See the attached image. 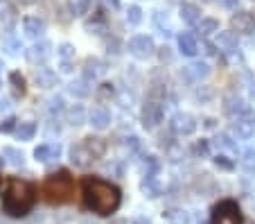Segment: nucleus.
Wrapping results in <instances>:
<instances>
[{
	"mask_svg": "<svg viewBox=\"0 0 255 224\" xmlns=\"http://www.w3.org/2000/svg\"><path fill=\"white\" fill-rule=\"evenodd\" d=\"M41 195L48 204L61 206V204H70L75 200V179L70 177L68 170H59L54 175H50L48 179L41 186Z\"/></svg>",
	"mask_w": 255,
	"mask_h": 224,
	"instance_id": "3",
	"label": "nucleus"
},
{
	"mask_svg": "<svg viewBox=\"0 0 255 224\" xmlns=\"http://www.w3.org/2000/svg\"><path fill=\"white\" fill-rule=\"evenodd\" d=\"M167 45H165V48H160V61H172V54L167 52Z\"/></svg>",
	"mask_w": 255,
	"mask_h": 224,
	"instance_id": "49",
	"label": "nucleus"
},
{
	"mask_svg": "<svg viewBox=\"0 0 255 224\" xmlns=\"http://www.w3.org/2000/svg\"><path fill=\"white\" fill-rule=\"evenodd\" d=\"M0 184H2V179H0Z\"/></svg>",
	"mask_w": 255,
	"mask_h": 224,
	"instance_id": "56",
	"label": "nucleus"
},
{
	"mask_svg": "<svg viewBox=\"0 0 255 224\" xmlns=\"http://www.w3.org/2000/svg\"><path fill=\"white\" fill-rule=\"evenodd\" d=\"M104 73H106V63L102 61V59H97V57H88L86 59V63H84V79L95 82V79L102 77Z\"/></svg>",
	"mask_w": 255,
	"mask_h": 224,
	"instance_id": "21",
	"label": "nucleus"
},
{
	"mask_svg": "<svg viewBox=\"0 0 255 224\" xmlns=\"http://www.w3.org/2000/svg\"><path fill=\"white\" fill-rule=\"evenodd\" d=\"M50 111H52V113L63 111V100L61 98H52V100H50Z\"/></svg>",
	"mask_w": 255,
	"mask_h": 224,
	"instance_id": "44",
	"label": "nucleus"
},
{
	"mask_svg": "<svg viewBox=\"0 0 255 224\" xmlns=\"http://www.w3.org/2000/svg\"><path fill=\"white\" fill-rule=\"evenodd\" d=\"M237 43H240V36H237L233 29H224V32L219 29V32H217V39H215L217 50H222V52H235Z\"/></svg>",
	"mask_w": 255,
	"mask_h": 224,
	"instance_id": "16",
	"label": "nucleus"
},
{
	"mask_svg": "<svg viewBox=\"0 0 255 224\" xmlns=\"http://www.w3.org/2000/svg\"><path fill=\"white\" fill-rule=\"evenodd\" d=\"M140 190L144 193V197L158 200V197L163 195V184H160L158 175H144L142 181H140Z\"/></svg>",
	"mask_w": 255,
	"mask_h": 224,
	"instance_id": "17",
	"label": "nucleus"
},
{
	"mask_svg": "<svg viewBox=\"0 0 255 224\" xmlns=\"http://www.w3.org/2000/svg\"><path fill=\"white\" fill-rule=\"evenodd\" d=\"M34 82H36L39 88H54L57 82H59V77L52 68H48V66H39V68H34Z\"/></svg>",
	"mask_w": 255,
	"mask_h": 224,
	"instance_id": "18",
	"label": "nucleus"
},
{
	"mask_svg": "<svg viewBox=\"0 0 255 224\" xmlns=\"http://www.w3.org/2000/svg\"><path fill=\"white\" fill-rule=\"evenodd\" d=\"M244 159L249 163H255V147H249V150L244 152Z\"/></svg>",
	"mask_w": 255,
	"mask_h": 224,
	"instance_id": "48",
	"label": "nucleus"
},
{
	"mask_svg": "<svg viewBox=\"0 0 255 224\" xmlns=\"http://www.w3.org/2000/svg\"><path fill=\"white\" fill-rule=\"evenodd\" d=\"M68 93H70L72 98H88L93 93V82H88V79H75V82L68 84Z\"/></svg>",
	"mask_w": 255,
	"mask_h": 224,
	"instance_id": "24",
	"label": "nucleus"
},
{
	"mask_svg": "<svg viewBox=\"0 0 255 224\" xmlns=\"http://www.w3.org/2000/svg\"><path fill=\"white\" fill-rule=\"evenodd\" d=\"M16 125H18V120H16L14 116L5 118V120L0 122V134H9V132H16Z\"/></svg>",
	"mask_w": 255,
	"mask_h": 224,
	"instance_id": "41",
	"label": "nucleus"
},
{
	"mask_svg": "<svg viewBox=\"0 0 255 224\" xmlns=\"http://www.w3.org/2000/svg\"><path fill=\"white\" fill-rule=\"evenodd\" d=\"M36 204V186L32 181L11 177L7 179L5 193H2V213L9 218H25Z\"/></svg>",
	"mask_w": 255,
	"mask_h": 224,
	"instance_id": "2",
	"label": "nucleus"
},
{
	"mask_svg": "<svg viewBox=\"0 0 255 224\" xmlns=\"http://www.w3.org/2000/svg\"><path fill=\"white\" fill-rule=\"evenodd\" d=\"M66 116H68V122H70L72 127H79V125H84V122H88V113L82 104H72V107L66 111Z\"/></svg>",
	"mask_w": 255,
	"mask_h": 224,
	"instance_id": "29",
	"label": "nucleus"
},
{
	"mask_svg": "<svg viewBox=\"0 0 255 224\" xmlns=\"http://www.w3.org/2000/svg\"><path fill=\"white\" fill-rule=\"evenodd\" d=\"M127 50H129V54L135 59H149L151 54L156 52V43H154V39L147 34H135L129 39Z\"/></svg>",
	"mask_w": 255,
	"mask_h": 224,
	"instance_id": "7",
	"label": "nucleus"
},
{
	"mask_svg": "<svg viewBox=\"0 0 255 224\" xmlns=\"http://www.w3.org/2000/svg\"><path fill=\"white\" fill-rule=\"evenodd\" d=\"M0 23H2V27L7 29V32H11L16 25V11L14 7H5V9L0 11Z\"/></svg>",
	"mask_w": 255,
	"mask_h": 224,
	"instance_id": "35",
	"label": "nucleus"
},
{
	"mask_svg": "<svg viewBox=\"0 0 255 224\" xmlns=\"http://www.w3.org/2000/svg\"><path fill=\"white\" fill-rule=\"evenodd\" d=\"M219 32V20L217 18H201V23L197 25V34L199 36H210V34H217Z\"/></svg>",
	"mask_w": 255,
	"mask_h": 224,
	"instance_id": "32",
	"label": "nucleus"
},
{
	"mask_svg": "<svg viewBox=\"0 0 255 224\" xmlns=\"http://www.w3.org/2000/svg\"><path fill=\"white\" fill-rule=\"evenodd\" d=\"M2 159H7V163L9 166H14V168H23V163H25V154L18 150V147H11V145H7V147H2Z\"/></svg>",
	"mask_w": 255,
	"mask_h": 224,
	"instance_id": "28",
	"label": "nucleus"
},
{
	"mask_svg": "<svg viewBox=\"0 0 255 224\" xmlns=\"http://www.w3.org/2000/svg\"><path fill=\"white\" fill-rule=\"evenodd\" d=\"M131 224H151V220H147V218H135V220H131Z\"/></svg>",
	"mask_w": 255,
	"mask_h": 224,
	"instance_id": "51",
	"label": "nucleus"
},
{
	"mask_svg": "<svg viewBox=\"0 0 255 224\" xmlns=\"http://www.w3.org/2000/svg\"><path fill=\"white\" fill-rule=\"evenodd\" d=\"M82 195L86 209L97 215H113L120 209L122 202L120 188L111 181L100 179V177H86L82 181Z\"/></svg>",
	"mask_w": 255,
	"mask_h": 224,
	"instance_id": "1",
	"label": "nucleus"
},
{
	"mask_svg": "<svg viewBox=\"0 0 255 224\" xmlns=\"http://www.w3.org/2000/svg\"><path fill=\"white\" fill-rule=\"evenodd\" d=\"M240 181H242V186H244V190H255V166L246 168Z\"/></svg>",
	"mask_w": 255,
	"mask_h": 224,
	"instance_id": "40",
	"label": "nucleus"
},
{
	"mask_svg": "<svg viewBox=\"0 0 255 224\" xmlns=\"http://www.w3.org/2000/svg\"><path fill=\"white\" fill-rule=\"evenodd\" d=\"M36 129H39V127H36V122L34 120H23V122H18V125H16V138H18V141H32L34 138V134H36Z\"/></svg>",
	"mask_w": 255,
	"mask_h": 224,
	"instance_id": "27",
	"label": "nucleus"
},
{
	"mask_svg": "<svg viewBox=\"0 0 255 224\" xmlns=\"http://www.w3.org/2000/svg\"><path fill=\"white\" fill-rule=\"evenodd\" d=\"M59 156H61V145L59 143H41L39 147H34V159L39 163L57 161Z\"/></svg>",
	"mask_w": 255,
	"mask_h": 224,
	"instance_id": "12",
	"label": "nucleus"
},
{
	"mask_svg": "<svg viewBox=\"0 0 255 224\" xmlns=\"http://www.w3.org/2000/svg\"><path fill=\"white\" fill-rule=\"evenodd\" d=\"M5 163H7V161H5V159H2V154H0V166H5Z\"/></svg>",
	"mask_w": 255,
	"mask_h": 224,
	"instance_id": "54",
	"label": "nucleus"
},
{
	"mask_svg": "<svg viewBox=\"0 0 255 224\" xmlns=\"http://www.w3.org/2000/svg\"><path fill=\"white\" fill-rule=\"evenodd\" d=\"M104 2L111 7V9H120V0H104Z\"/></svg>",
	"mask_w": 255,
	"mask_h": 224,
	"instance_id": "50",
	"label": "nucleus"
},
{
	"mask_svg": "<svg viewBox=\"0 0 255 224\" xmlns=\"http://www.w3.org/2000/svg\"><path fill=\"white\" fill-rule=\"evenodd\" d=\"M0 2H2V0H0Z\"/></svg>",
	"mask_w": 255,
	"mask_h": 224,
	"instance_id": "57",
	"label": "nucleus"
},
{
	"mask_svg": "<svg viewBox=\"0 0 255 224\" xmlns=\"http://www.w3.org/2000/svg\"><path fill=\"white\" fill-rule=\"evenodd\" d=\"M206 127H215V118H206Z\"/></svg>",
	"mask_w": 255,
	"mask_h": 224,
	"instance_id": "53",
	"label": "nucleus"
},
{
	"mask_svg": "<svg viewBox=\"0 0 255 224\" xmlns=\"http://www.w3.org/2000/svg\"><path fill=\"white\" fill-rule=\"evenodd\" d=\"M9 84H11V91H14L16 98H23L27 93V86H25V77L18 73V70H11L9 73Z\"/></svg>",
	"mask_w": 255,
	"mask_h": 224,
	"instance_id": "33",
	"label": "nucleus"
},
{
	"mask_svg": "<svg viewBox=\"0 0 255 224\" xmlns=\"http://www.w3.org/2000/svg\"><path fill=\"white\" fill-rule=\"evenodd\" d=\"M66 7H68V14H70L72 18H79V16L88 14V9H91V0H68Z\"/></svg>",
	"mask_w": 255,
	"mask_h": 224,
	"instance_id": "30",
	"label": "nucleus"
},
{
	"mask_svg": "<svg viewBox=\"0 0 255 224\" xmlns=\"http://www.w3.org/2000/svg\"><path fill=\"white\" fill-rule=\"evenodd\" d=\"M253 134H255V116L251 111L233 122L231 136L235 138V141H251V138H253Z\"/></svg>",
	"mask_w": 255,
	"mask_h": 224,
	"instance_id": "8",
	"label": "nucleus"
},
{
	"mask_svg": "<svg viewBox=\"0 0 255 224\" xmlns=\"http://www.w3.org/2000/svg\"><path fill=\"white\" fill-rule=\"evenodd\" d=\"M163 116H165V100L147 98V102L142 104V111H140V122H142L144 129H156L163 122Z\"/></svg>",
	"mask_w": 255,
	"mask_h": 224,
	"instance_id": "5",
	"label": "nucleus"
},
{
	"mask_svg": "<svg viewBox=\"0 0 255 224\" xmlns=\"http://www.w3.org/2000/svg\"><path fill=\"white\" fill-rule=\"evenodd\" d=\"M197 118L188 111H176L172 118H169V129H172L176 136H192L197 132Z\"/></svg>",
	"mask_w": 255,
	"mask_h": 224,
	"instance_id": "6",
	"label": "nucleus"
},
{
	"mask_svg": "<svg viewBox=\"0 0 255 224\" xmlns=\"http://www.w3.org/2000/svg\"><path fill=\"white\" fill-rule=\"evenodd\" d=\"M208 150H210V145H208L206 141H201V143H197V147H194V152H197L199 156H206L208 154Z\"/></svg>",
	"mask_w": 255,
	"mask_h": 224,
	"instance_id": "46",
	"label": "nucleus"
},
{
	"mask_svg": "<svg viewBox=\"0 0 255 224\" xmlns=\"http://www.w3.org/2000/svg\"><path fill=\"white\" fill-rule=\"evenodd\" d=\"M163 218L167 220L169 224H190V222H192V215H190L185 209H178V206H172V209H167L163 213Z\"/></svg>",
	"mask_w": 255,
	"mask_h": 224,
	"instance_id": "25",
	"label": "nucleus"
},
{
	"mask_svg": "<svg viewBox=\"0 0 255 224\" xmlns=\"http://www.w3.org/2000/svg\"><path fill=\"white\" fill-rule=\"evenodd\" d=\"M176 43H178V52L185 54V57H197L199 52V41L194 34L190 32H183V34L176 36Z\"/></svg>",
	"mask_w": 255,
	"mask_h": 224,
	"instance_id": "20",
	"label": "nucleus"
},
{
	"mask_svg": "<svg viewBox=\"0 0 255 224\" xmlns=\"http://www.w3.org/2000/svg\"><path fill=\"white\" fill-rule=\"evenodd\" d=\"M224 113H226L228 118H233V120H237V118L249 113V107H246V102L240 95H226V98H224Z\"/></svg>",
	"mask_w": 255,
	"mask_h": 224,
	"instance_id": "13",
	"label": "nucleus"
},
{
	"mask_svg": "<svg viewBox=\"0 0 255 224\" xmlns=\"http://www.w3.org/2000/svg\"><path fill=\"white\" fill-rule=\"evenodd\" d=\"M23 32L27 39L39 41L41 36L45 34V20L39 18V16H25L23 18Z\"/></svg>",
	"mask_w": 255,
	"mask_h": 224,
	"instance_id": "15",
	"label": "nucleus"
},
{
	"mask_svg": "<svg viewBox=\"0 0 255 224\" xmlns=\"http://www.w3.org/2000/svg\"><path fill=\"white\" fill-rule=\"evenodd\" d=\"M86 29L91 32V34H102V32H106V16L104 11H97L93 18L86 20Z\"/></svg>",
	"mask_w": 255,
	"mask_h": 224,
	"instance_id": "31",
	"label": "nucleus"
},
{
	"mask_svg": "<svg viewBox=\"0 0 255 224\" xmlns=\"http://www.w3.org/2000/svg\"><path fill=\"white\" fill-rule=\"evenodd\" d=\"M2 50H5L7 57H18L20 50H23V45H20V41L16 39V36H5V41H2Z\"/></svg>",
	"mask_w": 255,
	"mask_h": 224,
	"instance_id": "34",
	"label": "nucleus"
},
{
	"mask_svg": "<svg viewBox=\"0 0 255 224\" xmlns=\"http://www.w3.org/2000/svg\"><path fill=\"white\" fill-rule=\"evenodd\" d=\"M127 23L129 25H140L142 23V9L138 5H129L127 9Z\"/></svg>",
	"mask_w": 255,
	"mask_h": 224,
	"instance_id": "39",
	"label": "nucleus"
},
{
	"mask_svg": "<svg viewBox=\"0 0 255 224\" xmlns=\"http://www.w3.org/2000/svg\"><path fill=\"white\" fill-rule=\"evenodd\" d=\"M25 54H27V59L32 63L45 66V61L52 57V43H50V41H45V39H41V41H36V43H34Z\"/></svg>",
	"mask_w": 255,
	"mask_h": 224,
	"instance_id": "9",
	"label": "nucleus"
},
{
	"mask_svg": "<svg viewBox=\"0 0 255 224\" xmlns=\"http://www.w3.org/2000/svg\"><path fill=\"white\" fill-rule=\"evenodd\" d=\"M20 2H25V5H27V2H34V0H20Z\"/></svg>",
	"mask_w": 255,
	"mask_h": 224,
	"instance_id": "55",
	"label": "nucleus"
},
{
	"mask_svg": "<svg viewBox=\"0 0 255 224\" xmlns=\"http://www.w3.org/2000/svg\"><path fill=\"white\" fill-rule=\"evenodd\" d=\"M125 150L129 152V154H135V152H140V138L138 136L125 138Z\"/></svg>",
	"mask_w": 255,
	"mask_h": 224,
	"instance_id": "42",
	"label": "nucleus"
},
{
	"mask_svg": "<svg viewBox=\"0 0 255 224\" xmlns=\"http://www.w3.org/2000/svg\"><path fill=\"white\" fill-rule=\"evenodd\" d=\"M82 145L86 147L88 154H91L93 159H102V156L106 154V147H109V143H106L102 136H86L82 141Z\"/></svg>",
	"mask_w": 255,
	"mask_h": 224,
	"instance_id": "22",
	"label": "nucleus"
},
{
	"mask_svg": "<svg viewBox=\"0 0 255 224\" xmlns=\"http://www.w3.org/2000/svg\"><path fill=\"white\" fill-rule=\"evenodd\" d=\"M57 54L61 59V63H72L75 61V45L72 43H61L57 48Z\"/></svg>",
	"mask_w": 255,
	"mask_h": 224,
	"instance_id": "36",
	"label": "nucleus"
},
{
	"mask_svg": "<svg viewBox=\"0 0 255 224\" xmlns=\"http://www.w3.org/2000/svg\"><path fill=\"white\" fill-rule=\"evenodd\" d=\"M178 14H181V20H183L185 25L201 23V9H199V5H194V2H183V5L178 7Z\"/></svg>",
	"mask_w": 255,
	"mask_h": 224,
	"instance_id": "23",
	"label": "nucleus"
},
{
	"mask_svg": "<svg viewBox=\"0 0 255 224\" xmlns=\"http://www.w3.org/2000/svg\"><path fill=\"white\" fill-rule=\"evenodd\" d=\"M212 161H215V166L219 168V170H226V172L235 170V161H233L231 156H226V154H217Z\"/></svg>",
	"mask_w": 255,
	"mask_h": 224,
	"instance_id": "38",
	"label": "nucleus"
},
{
	"mask_svg": "<svg viewBox=\"0 0 255 224\" xmlns=\"http://www.w3.org/2000/svg\"><path fill=\"white\" fill-rule=\"evenodd\" d=\"M68 156H70V163L75 168H88L93 161H95V159L88 154V150L82 145V143H77V145H70V152H68Z\"/></svg>",
	"mask_w": 255,
	"mask_h": 224,
	"instance_id": "19",
	"label": "nucleus"
},
{
	"mask_svg": "<svg viewBox=\"0 0 255 224\" xmlns=\"http://www.w3.org/2000/svg\"><path fill=\"white\" fill-rule=\"evenodd\" d=\"M212 145L217 147V150H222V152H231V154H237V143L235 138L231 136V134L226 132H219L215 138H212Z\"/></svg>",
	"mask_w": 255,
	"mask_h": 224,
	"instance_id": "26",
	"label": "nucleus"
},
{
	"mask_svg": "<svg viewBox=\"0 0 255 224\" xmlns=\"http://www.w3.org/2000/svg\"><path fill=\"white\" fill-rule=\"evenodd\" d=\"M249 95H251V100H255V79L251 82V86H249Z\"/></svg>",
	"mask_w": 255,
	"mask_h": 224,
	"instance_id": "52",
	"label": "nucleus"
},
{
	"mask_svg": "<svg viewBox=\"0 0 255 224\" xmlns=\"http://www.w3.org/2000/svg\"><path fill=\"white\" fill-rule=\"evenodd\" d=\"M88 125H91L93 129H97V132L106 129V127L111 125V111L106 107H102V104L93 107L91 111H88Z\"/></svg>",
	"mask_w": 255,
	"mask_h": 224,
	"instance_id": "11",
	"label": "nucleus"
},
{
	"mask_svg": "<svg viewBox=\"0 0 255 224\" xmlns=\"http://www.w3.org/2000/svg\"><path fill=\"white\" fill-rule=\"evenodd\" d=\"M208 75H210V63L208 61H192L190 66H185L183 73H181V77H185L188 82H201V79H206Z\"/></svg>",
	"mask_w": 255,
	"mask_h": 224,
	"instance_id": "14",
	"label": "nucleus"
},
{
	"mask_svg": "<svg viewBox=\"0 0 255 224\" xmlns=\"http://www.w3.org/2000/svg\"><path fill=\"white\" fill-rule=\"evenodd\" d=\"M217 2H219L224 9H237V7H240V0H217Z\"/></svg>",
	"mask_w": 255,
	"mask_h": 224,
	"instance_id": "45",
	"label": "nucleus"
},
{
	"mask_svg": "<svg viewBox=\"0 0 255 224\" xmlns=\"http://www.w3.org/2000/svg\"><path fill=\"white\" fill-rule=\"evenodd\" d=\"M231 27L235 34H251L255 29V16L251 11H237L231 18Z\"/></svg>",
	"mask_w": 255,
	"mask_h": 224,
	"instance_id": "10",
	"label": "nucleus"
},
{
	"mask_svg": "<svg viewBox=\"0 0 255 224\" xmlns=\"http://www.w3.org/2000/svg\"><path fill=\"white\" fill-rule=\"evenodd\" d=\"M95 95H97V100H100V102H109V100L116 95V88H113V84L104 82V84H100V86H97Z\"/></svg>",
	"mask_w": 255,
	"mask_h": 224,
	"instance_id": "37",
	"label": "nucleus"
},
{
	"mask_svg": "<svg viewBox=\"0 0 255 224\" xmlns=\"http://www.w3.org/2000/svg\"><path fill=\"white\" fill-rule=\"evenodd\" d=\"M133 93H129V91H120L118 93V102H120V107L122 109H127V107H131L133 104Z\"/></svg>",
	"mask_w": 255,
	"mask_h": 224,
	"instance_id": "43",
	"label": "nucleus"
},
{
	"mask_svg": "<svg viewBox=\"0 0 255 224\" xmlns=\"http://www.w3.org/2000/svg\"><path fill=\"white\" fill-rule=\"evenodd\" d=\"M212 224H244L242 211L235 200H222L212 209Z\"/></svg>",
	"mask_w": 255,
	"mask_h": 224,
	"instance_id": "4",
	"label": "nucleus"
},
{
	"mask_svg": "<svg viewBox=\"0 0 255 224\" xmlns=\"http://www.w3.org/2000/svg\"><path fill=\"white\" fill-rule=\"evenodd\" d=\"M201 48H203V52H206V54H215L217 52V45L215 43H208V41H203Z\"/></svg>",
	"mask_w": 255,
	"mask_h": 224,
	"instance_id": "47",
	"label": "nucleus"
}]
</instances>
